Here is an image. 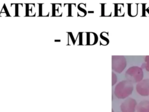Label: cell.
Segmentation results:
<instances>
[{
  "mask_svg": "<svg viewBox=\"0 0 149 112\" xmlns=\"http://www.w3.org/2000/svg\"><path fill=\"white\" fill-rule=\"evenodd\" d=\"M133 90V83L129 80H123L119 82L114 88V94L119 99L127 98L132 94Z\"/></svg>",
  "mask_w": 149,
  "mask_h": 112,
  "instance_id": "1",
  "label": "cell"
},
{
  "mask_svg": "<svg viewBox=\"0 0 149 112\" xmlns=\"http://www.w3.org/2000/svg\"><path fill=\"white\" fill-rule=\"evenodd\" d=\"M126 78L133 83H138L143 79V69L138 66H132L129 68L125 74Z\"/></svg>",
  "mask_w": 149,
  "mask_h": 112,
  "instance_id": "2",
  "label": "cell"
},
{
  "mask_svg": "<svg viewBox=\"0 0 149 112\" xmlns=\"http://www.w3.org/2000/svg\"><path fill=\"white\" fill-rule=\"evenodd\" d=\"M77 5L80 9L86 12V15L102 16V4L80 3Z\"/></svg>",
  "mask_w": 149,
  "mask_h": 112,
  "instance_id": "3",
  "label": "cell"
},
{
  "mask_svg": "<svg viewBox=\"0 0 149 112\" xmlns=\"http://www.w3.org/2000/svg\"><path fill=\"white\" fill-rule=\"evenodd\" d=\"M112 69L117 72L121 73L126 66V59L122 55H112L111 58Z\"/></svg>",
  "mask_w": 149,
  "mask_h": 112,
  "instance_id": "4",
  "label": "cell"
},
{
  "mask_svg": "<svg viewBox=\"0 0 149 112\" xmlns=\"http://www.w3.org/2000/svg\"><path fill=\"white\" fill-rule=\"evenodd\" d=\"M137 102L135 99L129 97L125 100L120 104L121 112H135Z\"/></svg>",
  "mask_w": 149,
  "mask_h": 112,
  "instance_id": "5",
  "label": "cell"
},
{
  "mask_svg": "<svg viewBox=\"0 0 149 112\" xmlns=\"http://www.w3.org/2000/svg\"><path fill=\"white\" fill-rule=\"evenodd\" d=\"M128 15L130 16H143V5L142 4H129Z\"/></svg>",
  "mask_w": 149,
  "mask_h": 112,
  "instance_id": "6",
  "label": "cell"
},
{
  "mask_svg": "<svg viewBox=\"0 0 149 112\" xmlns=\"http://www.w3.org/2000/svg\"><path fill=\"white\" fill-rule=\"evenodd\" d=\"M137 92L141 96H149V79H145L138 82L136 86Z\"/></svg>",
  "mask_w": 149,
  "mask_h": 112,
  "instance_id": "7",
  "label": "cell"
},
{
  "mask_svg": "<svg viewBox=\"0 0 149 112\" xmlns=\"http://www.w3.org/2000/svg\"><path fill=\"white\" fill-rule=\"evenodd\" d=\"M102 16H115V4H102Z\"/></svg>",
  "mask_w": 149,
  "mask_h": 112,
  "instance_id": "8",
  "label": "cell"
},
{
  "mask_svg": "<svg viewBox=\"0 0 149 112\" xmlns=\"http://www.w3.org/2000/svg\"><path fill=\"white\" fill-rule=\"evenodd\" d=\"M26 16H39L40 4H26Z\"/></svg>",
  "mask_w": 149,
  "mask_h": 112,
  "instance_id": "9",
  "label": "cell"
},
{
  "mask_svg": "<svg viewBox=\"0 0 149 112\" xmlns=\"http://www.w3.org/2000/svg\"><path fill=\"white\" fill-rule=\"evenodd\" d=\"M40 16H53V4H40Z\"/></svg>",
  "mask_w": 149,
  "mask_h": 112,
  "instance_id": "10",
  "label": "cell"
},
{
  "mask_svg": "<svg viewBox=\"0 0 149 112\" xmlns=\"http://www.w3.org/2000/svg\"><path fill=\"white\" fill-rule=\"evenodd\" d=\"M115 16H125L128 15V5L125 4H115Z\"/></svg>",
  "mask_w": 149,
  "mask_h": 112,
  "instance_id": "11",
  "label": "cell"
},
{
  "mask_svg": "<svg viewBox=\"0 0 149 112\" xmlns=\"http://www.w3.org/2000/svg\"><path fill=\"white\" fill-rule=\"evenodd\" d=\"M137 112H149V101L143 100L137 104Z\"/></svg>",
  "mask_w": 149,
  "mask_h": 112,
  "instance_id": "12",
  "label": "cell"
},
{
  "mask_svg": "<svg viewBox=\"0 0 149 112\" xmlns=\"http://www.w3.org/2000/svg\"><path fill=\"white\" fill-rule=\"evenodd\" d=\"M26 4H16V16H26Z\"/></svg>",
  "mask_w": 149,
  "mask_h": 112,
  "instance_id": "13",
  "label": "cell"
},
{
  "mask_svg": "<svg viewBox=\"0 0 149 112\" xmlns=\"http://www.w3.org/2000/svg\"><path fill=\"white\" fill-rule=\"evenodd\" d=\"M5 5L9 16H16V4L13 3H5Z\"/></svg>",
  "mask_w": 149,
  "mask_h": 112,
  "instance_id": "14",
  "label": "cell"
},
{
  "mask_svg": "<svg viewBox=\"0 0 149 112\" xmlns=\"http://www.w3.org/2000/svg\"><path fill=\"white\" fill-rule=\"evenodd\" d=\"M63 4H53V16H62Z\"/></svg>",
  "mask_w": 149,
  "mask_h": 112,
  "instance_id": "15",
  "label": "cell"
},
{
  "mask_svg": "<svg viewBox=\"0 0 149 112\" xmlns=\"http://www.w3.org/2000/svg\"><path fill=\"white\" fill-rule=\"evenodd\" d=\"M98 36L94 33H87V45H93L97 43Z\"/></svg>",
  "mask_w": 149,
  "mask_h": 112,
  "instance_id": "16",
  "label": "cell"
},
{
  "mask_svg": "<svg viewBox=\"0 0 149 112\" xmlns=\"http://www.w3.org/2000/svg\"><path fill=\"white\" fill-rule=\"evenodd\" d=\"M73 42V45H80V33H69Z\"/></svg>",
  "mask_w": 149,
  "mask_h": 112,
  "instance_id": "17",
  "label": "cell"
},
{
  "mask_svg": "<svg viewBox=\"0 0 149 112\" xmlns=\"http://www.w3.org/2000/svg\"><path fill=\"white\" fill-rule=\"evenodd\" d=\"M62 16H70V4H63Z\"/></svg>",
  "mask_w": 149,
  "mask_h": 112,
  "instance_id": "18",
  "label": "cell"
},
{
  "mask_svg": "<svg viewBox=\"0 0 149 112\" xmlns=\"http://www.w3.org/2000/svg\"><path fill=\"white\" fill-rule=\"evenodd\" d=\"M9 16L5 4H0V17Z\"/></svg>",
  "mask_w": 149,
  "mask_h": 112,
  "instance_id": "19",
  "label": "cell"
},
{
  "mask_svg": "<svg viewBox=\"0 0 149 112\" xmlns=\"http://www.w3.org/2000/svg\"><path fill=\"white\" fill-rule=\"evenodd\" d=\"M80 45H87V33H80Z\"/></svg>",
  "mask_w": 149,
  "mask_h": 112,
  "instance_id": "20",
  "label": "cell"
},
{
  "mask_svg": "<svg viewBox=\"0 0 149 112\" xmlns=\"http://www.w3.org/2000/svg\"><path fill=\"white\" fill-rule=\"evenodd\" d=\"M145 62L142 64L141 68H144L147 71L149 72V55H147L145 57L144 59Z\"/></svg>",
  "mask_w": 149,
  "mask_h": 112,
  "instance_id": "21",
  "label": "cell"
},
{
  "mask_svg": "<svg viewBox=\"0 0 149 112\" xmlns=\"http://www.w3.org/2000/svg\"><path fill=\"white\" fill-rule=\"evenodd\" d=\"M143 16H149V4H143Z\"/></svg>",
  "mask_w": 149,
  "mask_h": 112,
  "instance_id": "22",
  "label": "cell"
},
{
  "mask_svg": "<svg viewBox=\"0 0 149 112\" xmlns=\"http://www.w3.org/2000/svg\"><path fill=\"white\" fill-rule=\"evenodd\" d=\"M117 82V76L114 72H112V86H113Z\"/></svg>",
  "mask_w": 149,
  "mask_h": 112,
  "instance_id": "23",
  "label": "cell"
},
{
  "mask_svg": "<svg viewBox=\"0 0 149 112\" xmlns=\"http://www.w3.org/2000/svg\"><path fill=\"white\" fill-rule=\"evenodd\" d=\"M112 112H114V111H113V110H112Z\"/></svg>",
  "mask_w": 149,
  "mask_h": 112,
  "instance_id": "24",
  "label": "cell"
}]
</instances>
